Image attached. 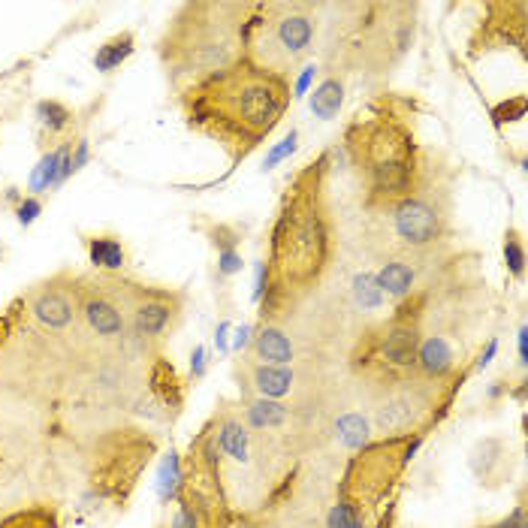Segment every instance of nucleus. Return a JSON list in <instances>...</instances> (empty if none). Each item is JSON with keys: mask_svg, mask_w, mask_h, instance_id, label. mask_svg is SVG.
Masks as SVG:
<instances>
[{"mask_svg": "<svg viewBox=\"0 0 528 528\" xmlns=\"http://www.w3.org/2000/svg\"><path fill=\"white\" fill-rule=\"evenodd\" d=\"M326 175L329 151L308 160L284 188V197L266 233L263 263L269 269V290L260 299L263 323H275V317L293 299H302L311 287H317L332 263L335 239Z\"/></svg>", "mask_w": 528, "mask_h": 528, "instance_id": "obj_1", "label": "nucleus"}, {"mask_svg": "<svg viewBox=\"0 0 528 528\" xmlns=\"http://www.w3.org/2000/svg\"><path fill=\"white\" fill-rule=\"evenodd\" d=\"M290 103V79L248 58L179 91L185 124L215 142L227 154L230 169L248 160L275 133Z\"/></svg>", "mask_w": 528, "mask_h": 528, "instance_id": "obj_2", "label": "nucleus"}, {"mask_svg": "<svg viewBox=\"0 0 528 528\" xmlns=\"http://www.w3.org/2000/svg\"><path fill=\"white\" fill-rule=\"evenodd\" d=\"M254 4H182L157 52L172 88H188L245 58V28Z\"/></svg>", "mask_w": 528, "mask_h": 528, "instance_id": "obj_3", "label": "nucleus"}, {"mask_svg": "<svg viewBox=\"0 0 528 528\" xmlns=\"http://www.w3.org/2000/svg\"><path fill=\"white\" fill-rule=\"evenodd\" d=\"M363 175H366V209L390 212L399 200H405L420 172V148L414 142V130L402 115L384 112L372 118H360L347 127L341 145Z\"/></svg>", "mask_w": 528, "mask_h": 528, "instance_id": "obj_4", "label": "nucleus"}, {"mask_svg": "<svg viewBox=\"0 0 528 528\" xmlns=\"http://www.w3.org/2000/svg\"><path fill=\"white\" fill-rule=\"evenodd\" d=\"M420 441V435L381 438L360 447L338 477V495L323 513V528H369V519L399 486Z\"/></svg>", "mask_w": 528, "mask_h": 528, "instance_id": "obj_5", "label": "nucleus"}, {"mask_svg": "<svg viewBox=\"0 0 528 528\" xmlns=\"http://www.w3.org/2000/svg\"><path fill=\"white\" fill-rule=\"evenodd\" d=\"M429 302V290L411 293L396 302V311L372 326L354 347L350 366L369 384H378V393L408 381L417 375V350L423 338V311Z\"/></svg>", "mask_w": 528, "mask_h": 528, "instance_id": "obj_6", "label": "nucleus"}, {"mask_svg": "<svg viewBox=\"0 0 528 528\" xmlns=\"http://www.w3.org/2000/svg\"><path fill=\"white\" fill-rule=\"evenodd\" d=\"M320 4L308 0H260L245 28V58L278 76H293L317 40Z\"/></svg>", "mask_w": 528, "mask_h": 528, "instance_id": "obj_7", "label": "nucleus"}, {"mask_svg": "<svg viewBox=\"0 0 528 528\" xmlns=\"http://www.w3.org/2000/svg\"><path fill=\"white\" fill-rule=\"evenodd\" d=\"M172 513L160 528H233V501L224 483V459L218 453L212 426L191 441L182 465V480L169 501Z\"/></svg>", "mask_w": 528, "mask_h": 528, "instance_id": "obj_8", "label": "nucleus"}, {"mask_svg": "<svg viewBox=\"0 0 528 528\" xmlns=\"http://www.w3.org/2000/svg\"><path fill=\"white\" fill-rule=\"evenodd\" d=\"M387 215L393 221V236L408 251H429L447 236L453 215V185L447 179V169L435 166L432 151H420L414 191L399 200Z\"/></svg>", "mask_w": 528, "mask_h": 528, "instance_id": "obj_9", "label": "nucleus"}, {"mask_svg": "<svg viewBox=\"0 0 528 528\" xmlns=\"http://www.w3.org/2000/svg\"><path fill=\"white\" fill-rule=\"evenodd\" d=\"M456 390L459 387H450L444 393V384H435V381L414 375V378H408L378 396L375 414H372V429L381 438H414V435L423 438L426 429L432 423H438V417L450 408Z\"/></svg>", "mask_w": 528, "mask_h": 528, "instance_id": "obj_10", "label": "nucleus"}, {"mask_svg": "<svg viewBox=\"0 0 528 528\" xmlns=\"http://www.w3.org/2000/svg\"><path fill=\"white\" fill-rule=\"evenodd\" d=\"M121 308L130 311V335L142 344H160L182 323L185 296L163 287H148L136 281H106Z\"/></svg>", "mask_w": 528, "mask_h": 528, "instance_id": "obj_11", "label": "nucleus"}, {"mask_svg": "<svg viewBox=\"0 0 528 528\" xmlns=\"http://www.w3.org/2000/svg\"><path fill=\"white\" fill-rule=\"evenodd\" d=\"M525 19H528V4L525 0H510V4H486L483 19L468 43V58H480L489 52L501 49H516L519 58H525Z\"/></svg>", "mask_w": 528, "mask_h": 528, "instance_id": "obj_12", "label": "nucleus"}, {"mask_svg": "<svg viewBox=\"0 0 528 528\" xmlns=\"http://www.w3.org/2000/svg\"><path fill=\"white\" fill-rule=\"evenodd\" d=\"M79 287H73V296H76V308L82 311L88 329L106 341H118L127 335V320H124V311H121V302L115 299V293L109 290L106 281H88V278H79L76 281Z\"/></svg>", "mask_w": 528, "mask_h": 528, "instance_id": "obj_13", "label": "nucleus"}, {"mask_svg": "<svg viewBox=\"0 0 528 528\" xmlns=\"http://www.w3.org/2000/svg\"><path fill=\"white\" fill-rule=\"evenodd\" d=\"M462 350H456V341L444 332H423L420 350H417V375L435 384H453L459 372Z\"/></svg>", "mask_w": 528, "mask_h": 528, "instance_id": "obj_14", "label": "nucleus"}, {"mask_svg": "<svg viewBox=\"0 0 528 528\" xmlns=\"http://www.w3.org/2000/svg\"><path fill=\"white\" fill-rule=\"evenodd\" d=\"M513 450L504 438H480L474 447H471V456H468V465H471V474L474 480L483 486V489H501L510 474H513Z\"/></svg>", "mask_w": 528, "mask_h": 528, "instance_id": "obj_15", "label": "nucleus"}, {"mask_svg": "<svg viewBox=\"0 0 528 528\" xmlns=\"http://www.w3.org/2000/svg\"><path fill=\"white\" fill-rule=\"evenodd\" d=\"M28 308L31 314L46 326V329H55V332H64L76 323V296H73V287L64 290L58 287L55 281L49 284H40L31 296H28Z\"/></svg>", "mask_w": 528, "mask_h": 528, "instance_id": "obj_16", "label": "nucleus"}, {"mask_svg": "<svg viewBox=\"0 0 528 528\" xmlns=\"http://www.w3.org/2000/svg\"><path fill=\"white\" fill-rule=\"evenodd\" d=\"M239 378H245V396H260V399H293L302 384L293 372V366H263V363H248Z\"/></svg>", "mask_w": 528, "mask_h": 528, "instance_id": "obj_17", "label": "nucleus"}, {"mask_svg": "<svg viewBox=\"0 0 528 528\" xmlns=\"http://www.w3.org/2000/svg\"><path fill=\"white\" fill-rule=\"evenodd\" d=\"M212 435H215V444H218V453L221 459H230L242 468L251 465V429L248 423L242 420V411H233V408H221L215 417H212Z\"/></svg>", "mask_w": 528, "mask_h": 528, "instance_id": "obj_18", "label": "nucleus"}, {"mask_svg": "<svg viewBox=\"0 0 528 528\" xmlns=\"http://www.w3.org/2000/svg\"><path fill=\"white\" fill-rule=\"evenodd\" d=\"M251 360L263 366H293L296 363V347L293 338L278 323H263L251 341Z\"/></svg>", "mask_w": 528, "mask_h": 528, "instance_id": "obj_19", "label": "nucleus"}, {"mask_svg": "<svg viewBox=\"0 0 528 528\" xmlns=\"http://www.w3.org/2000/svg\"><path fill=\"white\" fill-rule=\"evenodd\" d=\"M375 281H378L384 299H393V302H402L411 293H417V269L408 260H387L378 269Z\"/></svg>", "mask_w": 528, "mask_h": 528, "instance_id": "obj_20", "label": "nucleus"}, {"mask_svg": "<svg viewBox=\"0 0 528 528\" xmlns=\"http://www.w3.org/2000/svg\"><path fill=\"white\" fill-rule=\"evenodd\" d=\"M85 251L94 269L100 272H121L127 263V248L115 233H94L85 236Z\"/></svg>", "mask_w": 528, "mask_h": 528, "instance_id": "obj_21", "label": "nucleus"}, {"mask_svg": "<svg viewBox=\"0 0 528 528\" xmlns=\"http://www.w3.org/2000/svg\"><path fill=\"white\" fill-rule=\"evenodd\" d=\"M369 420L363 417V414H357V411H344V414H338L335 417V423H332V438L344 447V450H360V447H366L369 444Z\"/></svg>", "mask_w": 528, "mask_h": 528, "instance_id": "obj_22", "label": "nucleus"}, {"mask_svg": "<svg viewBox=\"0 0 528 528\" xmlns=\"http://www.w3.org/2000/svg\"><path fill=\"white\" fill-rule=\"evenodd\" d=\"M341 103H344V79L341 76H326L317 88H314V94H311V100H308V106H311V112L320 118V121H332L338 112H341Z\"/></svg>", "mask_w": 528, "mask_h": 528, "instance_id": "obj_23", "label": "nucleus"}, {"mask_svg": "<svg viewBox=\"0 0 528 528\" xmlns=\"http://www.w3.org/2000/svg\"><path fill=\"white\" fill-rule=\"evenodd\" d=\"M133 49H136V37H133L130 31L115 34L112 40H106L103 46H97V52H94V67H97L100 73H112V70H118V67L133 55Z\"/></svg>", "mask_w": 528, "mask_h": 528, "instance_id": "obj_24", "label": "nucleus"}, {"mask_svg": "<svg viewBox=\"0 0 528 528\" xmlns=\"http://www.w3.org/2000/svg\"><path fill=\"white\" fill-rule=\"evenodd\" d=\"M0 528H61L55 510L49 507H28V510H16L10 516L0 519Z\"/></svg>", "mask_w": 528, "mask_h": 528, "instance_id": "obj_25", "label": "nucleus"}, {"mask_svg": "<svg viewBox=\"0 0 528 528\" xmlns=\"http://www.w3.org/2000/svg\"><path fill=\"white\" fill-rule=\"evenodd\" d=\"M37 118L49 133H64L73 124V112L58 100H40L37 103Z\"/></svg>", "mask_w": 528, "mask_h": 528, "instance_id": "obj_26", "label": "nucleus"}, {"mask_svg": "<svg viewBox=\"0 0 528 528\" xmlns=\"http://www.w3.org/2000/svg\"><path fill=\"white\" fill-rule=\"evenodd\" d=\"M504 266H507L510 278H516V281L525 275V248H522V239L513 227L504 233Z\"/></svg>", "mask_w": 528, "mask_h": 528, "instance_id": "obj_27", "label": "nucleus"}, {"mask_svg": "<svg viewBox=\"0 0 528 528\" xmlns=\"http://www.w3.org/2000/svg\"><path fill=\"white\" fill-rule=\"evenodd\" d=\"M525 109H528L525 94H516V97H510V100L495 103V106H492V112H489V118H492V124H495V127H504V124L522 121V118H525Z\"/></svg>", "mask_w": 528, "mask_h": 528, "instance_id": "obj_28", "label": "nucleus"}, {"mask_svg": "<svg viewBox=\"0 0 528 528\" xmlns=\"http://www.w3.org/2000/svg\"><path fill=\"white\" fill-rule=\"evenodd\" d=\"M206 239L212 242V248L218 254L239 251V245H242V233L233 224H206Z\"/></svg>", "mask_w": 528, "mask_h": 528, "instance_id": "obj_29", "label": "nucleus"}, {"mask_svg": "<svg viewBox=\"0 0 528 528\" xmlns=\"http://www.w3.org/2000/svg\"><path fill=\"white\" fill-rule=\"evenodd\" d=\"M354 296L363 308H378L384 302V293H381L375 275H357L354 278Z\"/></svg>", "mask_w": 528, "mask_h": 528, "instance_id": "obj_30", "label": "nucleus"}, {"mask_svg": "<svg viewBox=\"0 0 528 528\" xmlns=\"http://www.w3.org/2000/svg\"><path fill=\"white\" fill-rule=\"evenodd\" d=\"M296 139H299V133H296V130H290V133H287V136H284V139H281V142H278V145L272 148V151H269V157H266L263 169L269 172V169H275V166H278L281 160H287V157H290V154L296 151V145H299Z\"/></svg>", "mask_w": 528, "mask_h": 528, "instance_id": "obj_31", "label": "nucleus"}, {"mask_svg": "<svg viewBox=\"0 0 528 528\" xmlns=\"http://www.w3.org/2000/svg\"><path fill=\"white\" fill-rule=\"evenodd\" d=\"M40 212H43L40 197H25V200L16 206V218H19V224H22V227H31V224L40 218Z\"/></svg>", "mask_w": 528, "mask_h": 528, "instance_id": "obj_32", "label": "nucleus"}, {"mask_svg": "<svg viewBox=\"0 0 528 528\" xmlns=\"http://www.w3.org/2000/svg\"><path fill=\"white\" fill-rule=\"evenodd\" d=\"M242 254L239 251H224V254H218V275L221 278H233V275H239L242 272Z\"/></svg>", "mask_w": 528, "mask_h": 528, "instance_id": "obj_33", "label": "nucleus"}, {"mask_svg": "<svg viewBox=\"0 0 528 528\" xmlns=\"http://www.w3.org/2000/svg\"><path fill=\"white\" fill-rule=\"evenodd\" d=\"M477 528H528V522H525V504L519 501L504 519H498V522H489V525H477Z\"/></svg>", "mask_w": 528, "mask_h": 528, "instance_id": "obj_34", "label": "nucleus"}, {"mask_svg": "<svg viewBox=\"0 0 528 528\" xmlns=\"http://www.w3.org/2000/svg\"><path fill=\"white\" fill-rule=\"evenodd\" d=\"M317 64H305L302 67V73H299V79L296 82H290V88H293V97H302V94H308V88H311V82L317 79Z\"/></svg>", "mask_w": 528, "mask_h": 528, "instance_id": "obj_35", "label": "nucleus"}, {"mask_svg": "<svg viewBox=\"0 0 528 528\" xmlns=\"http://www.w3.org/2000/svg\"><path fill=\"white\" fill-rule=\"evenodd\" d=\"M88 157H91L88 139H79V142H76V148L70 151V163H73V172H79V169L88 163Z\"/></svg>", "mask_w": 528, "mask_h": 528, "instance_id": "obj_36", "label": "nucleus"}, {"mask_svg": "<svg viewBox=\"0 0 528 528\" xmlns=\"http://www.w3.org/2000/svg\"><path fill=\"white\" fill-rule=\"evenodd\" d=\"M206 375V350L203 347H194V357H191V378L200 381Z\"/></svg>", "mask_w": 528, "mask_h": 528, "instance_id": "obj_37", "label": "nucleus"}, {"mask_svg": "<svg viewBox=\"0 0 528 528\" xmlns=\"http://www.w3.org/2000/svg\"><path fill=\"white\" fill-rule=\"evenodd\" d=\"M516 338H519V369H525L528 366V329H525V323L519 326Z\"/></svg>", "mask_w": 528, "mask_h": 528, "instance_id": "obj_38", "label": "nucleus"}, {"mask_svg": "<svg viewBox=\"0 0 528 528\" xmlns=\"http://www.w3.org/2000/svg\"><path fill=\"white\" fill-rule=\"evenodd\" d=\"M495 350H498V341H495V338H489V341H486V350H483L480 360H477V366H474V372H480V369H486V366H489V360L495 357Z\"/></svg>", "mask_w": 528, "mask_h": 528, "instance_id": "obj_39", "label": "nucleus"}, {"mask_svg": "<svg viewBox=\"0 0 528 528\" xmlns=\"http://www.w3.org/2000/svg\"><path fill=\"white\" fill-rule=\"evenodd\" d=\"M248 335H251V326H239V329H236V338H233V347L242 350V347L248 344Z\"/></svg>", "mask_w": 528, "mask_h": 528, "instance_id": "obj_40", "label": "nucleus"}, {"mask_svg": "<svg viewBox=\"0 0 528 528\" xmlns=\"http://www.w3.org/2000/svg\"><path fill=\"white\" fill-rule=\"evenodd\" d=\"M0 260H4V248H0Z\"/></svg>", "mask_w": 528, "mask_h": 528, "instance_id": "obj_41", "label": "nucleus"}]
</instances>
